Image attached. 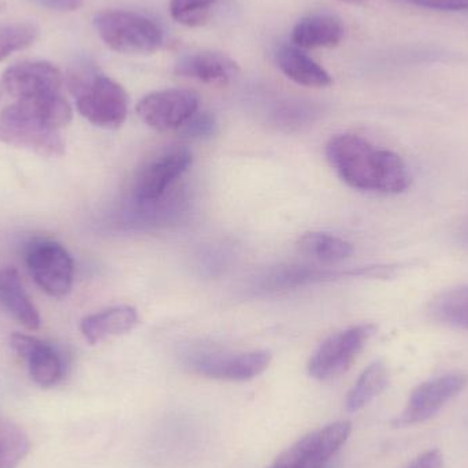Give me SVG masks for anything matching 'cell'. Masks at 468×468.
I'll return each mask as SVG.
<instances>
[{"instance_id": "1", "label": "cell", "mask_w": 468, "mask_h": 468, "mask_svg": "<svg viewBox=\"0 0 468 468\" xmlns=\"http://www.w3.org/2000/svg\"><path fill=\"white\" fill-rule=\"evenodd\" d=\"M327 161L338 177L363 192L403 194L411 186L409 166L399 154L371 144L354 133L337 134L326 145Z\"/></svg>"}, {"instance_id": "2", "label": "cell", "mask_w": 468, "mask_h": 468, "mask_svg": "<svg viewBox=\"0 0 468 468\" xmlns=\"http://www.w3.org/2000/svg\"><path fill=\"white\" fill-rule=\"evenodd\" d=\"M69 88L76 98L77 112L92 125L118 129L128 117L129 98L122 85L90 66L74 69Z\"/></svg>"}, {"instance_id": "3", "label": "cell", "mask_w": 468, "mask_h": 468, "mask_svg": "<svg viewBox=\"0 0 468 468\" xmlns=\"http://www.w3.org/2000/svg\"><path fill=\"white\" fill-rule=\"evenodd\" d=\"M93 25L103 43L120 54H151L164 43L159 25L150 16L134 11H101L93 18Z\"/></svg>"}, {"instance_id": "4", "label": "cell", "mask_w": 468, "mask_h": 468, "mask_svg": "<svg viewBox=\"0 0 468 468\" xmlns=\"http://www.w3.org/2000/svg\"><path fill=\"white\" fill-rule=\"evenodd\" d=\"M0 143L46 158H58L66 151L59 131L43 122L21 101L0 112Z\"/></svg>"}, {"instance_id": "5", "label": "cell", "mask_w": 468, "mask_h": 468, "mask_svg": "<svg viewBox=\"0 0 468 468\" xmlns=\"http://www.w3.org/2000/svg\"><path fill=\"white\" fill-rule=\"evenodd\" d=\"M29 274L48 296L62 299L70 293L74 282V261L69 250L52 239H36L25 252Z\"/></svg>"}, {"instance_id": "6", "label": "cell", "mask_w": 468, "mask_h": 468, "mask_svg": "<svg viewBox=\"0 0 468 468\" xmlns=\"http://www.w3.org/2000/svg\"><path fill=\"white\" fill-rule=\"evenodd\" d=\"M376 333L373 324H357L324 341L308 363V371L319 381L335 378L351 367L357 355Z\"/></svg>"}, {"instance_id": "7", "label": "cell", "mask_w": 468, "mask_h": 468, "mask_svg": "<svg viewBox=\"0 0 468 468\" xmlns=\"http://www.w3.org/2000/svg\"><path fill=\"white\" fill-rule=\"evenodd\" d=\"M468 387V374L450 373L429 379L412 390L404 411L392 420L395 428L420 425L439 414Z\"/></svg>"}, {"instance_id": "8", "label": "cell", "mask_w": 468, "mask_h": 468, "mask_svg": "<svg viewBox=\"0 0 468 468\" xmlns=\"http://www.w3.org/2000/svg\"><path fill=\"white\" fill-rule=\"evenodd\" d=\"M192 165L189 148L173 145L148 159L137 173L133 186V197L139 205L156 202L166 189L180 178Z\"/></svg>"}, {"instance_id": "9", "label": "cell", "mask_w": 468, "mask_h": 468, "mask_svg": "<svg viewBox=\"0 0 468 468\" xmlns=\"http://www.w3.org/2000/svg\"><path fill=\"white\" fill-rule=\"evenodd\" d=\"M199 104L200 98L195 90L173 88L143 98L137 104V114L155 131H178L199 110Z\"/></svg>"}, {"instance_id": "10", "label": "cell", "mask_w": 468, "mask_h": 468, "mask_svg": "<svg viewBox=\"0 0 468 468\" xmlns=\"http://www.w3.org/2000/svg\"><path fill=\"white\" fill-rule=\"evenodd\" d=\"M271 362L269 351L242 354H197L191 359L192 370L219 381H250L261 376Z\"/></svg>"}, {"instance_id": "11", "label": "cell", "mask_w": 468, "mask_h": 468, "mask_svg": "<svg viewBox=\"0 0 468 468\" xmlns=\"http://www.w3.org/2000/svg\"><path fill=\"white\" fill-rule=\"evenodd\" d=\"M3 87L8 95L21 99L58 95L63 77L59 69L44 60L16 63L3 74Z\"/></svg>"}, {"instance_id": "12", "label": "cell", "mask_w": 468, "mask_h": 468, "mask_svg": "<svg viewBox=\"0 0 468 468\" xmlns=\"http://www.w3.org/2000/svg\"><path fill=\"white\" fill-rule=\"evenodd\" d=\"M10 346L27 362L30 378L38 387L51 388L63 378L65 365L62 356L51 344L32 335L14 333Z\"/></svg>"}, {"instance_id": "13", "label": "cell", "mask_w": 468, "mask_h": 468, "mask_svg": "<svg viewBox=\"0 0 468 468\" xmlns=\"http://www.w3.org/2000/svg\"><path fill=\"white\" fill-rule=\"evenodd\" d=\"M239 65L216 51H200L184 55L175 66V73L186 79L210 85H227L239 76Z\"/></svg>"}, {"instance_id": "14", "label": "cell", "mask_w": 468, "mask_h": 468, "mask_svg": "<svg viewBox=\"0 0 468 468\" xmlns=\"http://www.w3.org/2000/svg\"><path fill=\"white\" fill-rule=\"evenodd\" d=\"M351 422H335L313 431L296 441L303 459V468H321L332 461L351 434Z\"/></svg>"}, {"instance_id": "15", "label": "cell", "mask_w": 468, "mask_h": 468, "mask_svg": "<svg viewBox=\"0 0 468 468\" xmlns=\"http://www.w3.org/2000/svg\"><path fill=\"white\" fill-rule=\"evenodd\" d=\"M0 304L27 330L40 329V313L25 291L16 267L0 270Z\"/></svg>"}, {"instance_id": "16", "label": "cell", "mask_w": 468, "mask_h": 468, "mask_svg": "<svg viewBox=\"0 0 468 468\" xmlns=\"http://www.w3.org/2000/svg\"><path fill=\"white\" fill-rule=\"evenodd\" d=\"M139 322V314L129 305H118L101 313L85 316L80 324L82 335L90 346L101 343L110 337L125 335L134 329Z\"/></svg>"}, {"instance_id": "17", "label": "cell", "mask_w": 468, "mask_h": 468, "mask_svg": "<svg viewBox=\"0 0 468 468\" xmlns=\"http://www.w3.org/2000/svg\"><path fill=\"white\" fill-rule=\"evenodd\" d=\"M344 37L343 22L332 14H311L294 25L292 40L300 48H333Z\"/></svg>"}, {"instance_id": "18", "label": "cell", "mask_w": 468, "mask_h": 468, "mask_svg": "<svg viewBox=\"0 0 468 468\" xmlns=\"http://www.w3.org/2000/svg\"><path fill=\"white\" fill-rule=\"evenodd\" d=\"M277 65L288 79L304 87L324 88L333 82L330 74L294 44H283L278 48Z\"/></svg>"}, {"instance_id": "19", "label": "cell", "mask_w": 468, "mask_h": 468, "mask_svg": "<svg viewBox=\"0 0 468 468\" xmlns=\"http://www.w3.org/2000/svg\"><path fill=\"white\" fill-rule=\"evenodd\" d=\"M389 382L387 366L382 362H374L360 374L356 384L352 388L346 398V411L357 412L370 404L374 399L378 398Z\"/></svg>"}, {"instance_id": "20", "label": "cell", "mask_w": 468, "mask_h": 468, "mask_svg": "<svg viewBox=\"0 0 468 468\" xmlns=\"http://www.w3.org/2000/svg\"><path fill=\"white\" fill-rule=\"evenodd\" d=\"M300 252L322 263L346 261L354 252L351 242L327 233H305L299 239Z\"/></svg>"}, {"instance_id": "21", "label": "cell", "mask_w": 468, "mask_h": 468, "mask_svg": "<svg viewBox=\"0 0 468 468\" xmlns=\"http://www.w3.org/2000/svg\"><path fill=\"white\" fill-rule=\"evenodd\" d=\"M431 311L437 321L468 332V285L439 294Z\"/></svg>"}, {"instance_id": "22", "label": "cell", "mask_w": 468, "mask_h": 468, "mask_svg": "<svg viewBox=\"0 0 468 468\" xmlns=\"http://www.w3.org/2000/svg\"><path fill=\"white\" fill-rule=\"evenodd\" d=\"M30 451L27 431L13 420L0 418V468H16Z\"/></svg>"}, {"instance_id": "23", "label": "cell", "mask_w": 468, "mask_h": 468, "mask_svg": "<svg viewBox=\"0 0 468 468\" xmlns=\"http://www.w3.org/2000/svg\"><path fill=\"white\" fill-rule=\"evenodd\" d=\"M38 29L29 22L0 25V62L37 40Z\"/></svg>"}, {"instance_id": "24", "label": "cell", "mask_w": 468, "mask_h": 468, "mask_svg": "<svg viewBox=\"0 0 468 468\" xmlns=\"http://www.w3.org/2000/svg\"><path fill=\"white\" fill-rule=\"evenodd\" d=\"M217 0H170V14L178 24L202 27L208 21Z\"/></svg>"}, {"instance_id": "25", "label": "cell", "mask_w": 468, "mask_h": 468, "mask_svg": "<svg viewBox=\"0 0 468 468\" xmlns=\"http://www.w3.org/2000/svg\"><path fill=\"white\" fill-rule=\"evenodd\" d=\"M178 131H180L184 137H188V139H211L218 131V123H217L216 117L211 112H200L197 110Z\"/></svg>"}, {"instance_id": "26", "label": "cell", "mask_w": 468, "mask_h": 468, "mask_svg": "<svg viewBox=\"0 0 468 468\" xmlns=\"http://www.w3.org/2000/svg\"><path fill=\"white\" fill-rule=\"evenodd\" d=\"M313 118V109L302 104L294 106H286L277 114V121H280L283 126H299L300 123L307 122Z\"/></svg>"}, {"instance_id": "27", "label": "cell", "mask_w": 468, "mask_h": 468, "mask_svg": "<svg viewBox=\"0 0 468 468\" xmlns=\"http://www.w3.org/2000/svg\"><path fill=\"white\" fill-rule=\"evenodd\" d=\"M417 7L439 11L468 10V0H401Z\"/></svg>"}, {"instance_id": "28", "label": "cell", "mask_w": 468, "mask_h": 468, "mask_svg": "<svg viewBox=\"0 0 468 468\" xmlns=\"http://www.w3.org/2000/svg\"><path fill=\"white\" fill-rule=\"evenodd\" d=\"M409 468H444V456L440 450H429L418 456Z\"/></svg>"}, {"instance_id": "29", "label": "cell", "mask_w": 468, "mask_h": 468, "mask_svg": "<svg viewBox=\"0 0 468 468\" xmlns=\"http://www.w3.org/2000/svg\"><path fill=\"white\" fill-rule=\"evenodd\" d=\"M35 2L40 5L41 7L59 11V13L77 11L84 5V0H35Z\"/></svg>"}, {"instance_id": "30", "label": "cell", "mask_w": 468, "mask_h": 468, "mask_svg": "<svg viewBox=\"0 0 468 468\" xmlns=\"http://www.w3.org/2000/svg\"><path fill=\"white\" fill-rule=\"evenodd\" d=\"M267 468H296L293 466V464L291 463V462L288 461V459L285 458V456L281 455L280 458L277 459V461L274 462V463L271 464V466Z\"/></svg>"}, {"instance_id": "31", "label": "cell", "mask_w": 468, "mask_h": 468, "mask_svg": "<svg viewBox=\"0 0 468 468\" xmlns=\"http://www.w3.org/2000/svg\"><path fill=\"white\" fill-rule=\"evenodd\" d=\"M321 468H335V466L332 462H329V463L324 464V466H322Z\"/></svg>"}, {"instance_id": "32", "label": "cell", "mask_w": 468, "mask_h": 468, "mask_svg": "<svg viewBox=\"0 0 468 468\" xmlns=\"http://www.w3.org/2000/svg\"><path fill=\"white\" fill-rule=\"evenodd\" d=\"M344 2H349V3H360V2H365V0H344Z\"/></svg>"}]
</instances>
